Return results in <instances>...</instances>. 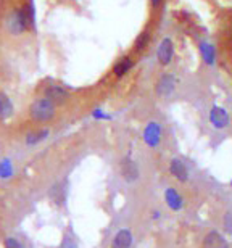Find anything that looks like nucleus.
<instances>
[{
  "instance_id": "obj_14",
  "label": "nucleus",
  "mask_w": 232,
  "mask_h": 248,
  "mask_svg": "<svg viewBox=\"0 0 232 248\" xmlns=\"http://www.w3.org/2000/svg\"><path fill=\"white\" fill-rule=\"evenodd\" d=\"M203 248H229L228 240L218 232H210L203 239Z\"/></svg>"
},
{
  "instance_id": "obj_1",
  "label": "nucleus",
  "mask_w": 232,
  "mask_h": 248,
  "mask_svg": "<svg viewBox=\"0 0 232 248\" xmlns=\"http://www.w3.org/2000/svg\"><path fill=\"white\" fill-rule=\"evenodd\" d=\"M5 29L12 37H21L29 31H32L34 26L28 16V12L24 5H18L10 10V13L5 18Z\"/></svg>"
},
{
  "instance_id": "obj_2",
  "label": "nucleus",
  "mask_w": 232,
  "mask_h": 248,
  "mask_svg": "<svg viewBox=\"0 0 232 248\" xmlns=\"http://www.w3.org/2000/svg\"><path fill=\"white\" fill-rule=\"evenodd\" d=\"M57 105L53 102L48 100L47 97H37L29 103V108H28V115L29 118L37 123V124H48L55 120L57 116Z\"/></svg>"
},
{
  "instance_id": "obj_21",
  "label": "nucleus",
  "mask_w": 232,
  "mask_h": 248,
  "mask_svg": "<svg viewBox=\"0 0 232 248\" xmlns=\"http://www.w3.org/2000/svg\"><path fill=\"white\" fill-rule=\"evenodd\" d=\"M163 2H165V0H149L150 8L154 10V12H156V10H160V7L163 5Z\"/></svg>"
},
{
  "instance_id": "obj_17",
  "label": "nucleus",
  "mask_w": 232,
  "mask_h": 248,
  "mask_svg": "<svg viewBox=\"0 0 232 248\" xmlns=\"http://www.w3.org/2000/svg\"><path fill=\"white\" fill-rule=\"evenodd\" d=\"M165 197H166V203L170 205V208H172V210H179L182 206V198L174 188H168Z\"/></svg>"
},
{
  "instance_id": "obj_10",
  "label": "nucleus",
  "mask_w": 232,
  "mask_h": 248,
  "mask_svg": "<svg viewBox=\"0 0 232 248\" xmlns=\"http://www.w3.org/2000/svg\"><path fill=\"white\" fill-rule=\"evenodd\" d=\"M199 52L201 55V60L205 62V64L208 66H215L216 64V47L211 42L201 41L199 44Z\"/></svg>"
},
{
  "instance_id": "obj_4",
  "label": "nucleus",
  "mask_w": 232,
  "mask_h": 248,
  "mask_svg": "<svg viewBox=\"0 0 232 248\" xmlns=\"http://www.w3.org/2000/svg\"><path fill=\"white\" fill-rule=\"evenodd\" d=\"M176 57V44L174 41L166 36L163 37L160 44L156 47V62L160 63V66H170Z\"/></svg>"
},
{
  "instance_id": "obj_7",
  "label": "nucleus",
  "mask_w": 232,
  "mask_h": 248,
  "mask_svg": "<svg viewBox=\"0 0 232 248\" xmlns=\"http://www.w3.org/2000/svg\"><path fill=\"white\" fill-rule=\"evenodd\" d=\"M120 168H121V176L124 181L134 182V181L139 179V168H137L136 161L132 160V158H129V156L123 158Z\"/></svg>"
},
{
  "instance_id": "obj_3",
  "label": "nucleus",
  "mask_w": 232,
  "mask_h": 248,
  "mask_svg": "<svg viewBox=\"0 0 232 248\" xmlns=\"http://www.w3.org/2000/svg\"><path fill=\"white\" fill-rule=\"evenodd\" d=\"M42 95L55 103L57 107L65 105V103H68V100L71 98L70 91L58 82H47L46 86L42 87Z\"/></svg>"
},
{
  "instance_id": "obj_8",
  "label": "nucleus",
  "mask_w": 232,
  "mask_h": 248,
  "mask_svg": "<svg viewBox=\"0 0 232 248\" xmlns=\"http://www.w3.org/2000/svg\"><path fill=\"white\" fill-rule=\"evenodd\" d=\"M144 140L147 145L156 147L161 140V126L155 121H150L144 129Z\"/></svg>"
},
{
  "instance_id": "obj_15",
  "label": "nucleus",
  "mask_w": 232,
  "mask_h": 248,
  "mask_svg": "<svg viewBox=\"0 0 232 248\" xmlns=\"http://www.w3.org/2000/svg\"><path fill=\"white\" fill-rule=\"evenodd\" d=\"M48 134H50V132H48L47 127L34 129V131L26 134V143H28V145H37V143L46 140V139L48 137Z\"/></svg>"
},
{
  "instance_id": "obj_13",
  "label": "nucleus",
  "mask_w": 232,
  "mask_h": 248,
  "mask_svg": "<svg viewBox=\"0 0 232 248\" xmlns=\"http://www.w3.org/2000/svg\"><path fill=\"white\" fill-rule=\"evenodd\" d=\"M150 41H152V32L150 29H144L139 36L136 37L134 41V46H132V52L137 53V55H140V53H144L147 48L150 46Z\"/></svg>"
},
{
  "instance_id": "obj_20",
  "label": "nucleus",
  "mask_w": 232,
  "mask_h": 248,
  "mask_svg": "<svg viewBox=\"0 0 232 248\" xmlns=\"http://www.w3.org/2000/svg\"><path fill=\"white\" fill-rule=\"evenodd\" d=\"M5 248H21V245H19V242L16 239L10 237V239L5 240Z\"/></svg>"
},
{
  "instance_id": "obj_5",
  "label": "nucleus",
  "mask_w": 232,
  "mask_h": 248,
  "mask_svg": "<svg viewBox=\"0 0 232 248\" xmlns=\"http://www.w3.org/2000/svg\"><path fill=\"white\" fill-rule=\"evenodd\" d=\"M176 76L172 73H163L160 78H158V81L155 84V93L160 98H168L170 95H172V92H174L176 89Z\"/></svg>"
},
{
  "instance_id": "obj_12",
  "label": "nucleus",
  "mask_w": 232,
  "mask_h": 248,
  "mask_svg": "<svg viewBox=\"0 0 232 248\" xmlns=\"http://www.w3.org/2000/svg\"><path fill=\"white\" fill-rule=\"evenodd\" d=\"M15 113L13 100L10 98L8 93L0 92V121H5L8 118H12Z\"/></svg>"
},
{
  "instance_id": "obj_19",
  "label": "nucleus",
  "mask_w": 232,
  "mask_h": 248,
  "mask_svg": "<svg viewBox=\"0 0 232 248\" xmlns=\"http://www.w3.org/2000/svg\"><path fill=\"white\" fill-rule=\"evenodd\" d=\"M224 227H226V231H228L229 234H232V211L226 213V216H224Z\"/></svg>"
},
{
  "instance_id": "obj_9",
  "label": "nucleus",
  "mask_w": 232,
  "mask_h": 248,
  "mask_svg": "<svg viewBox=\"0 0 232 248\" xmlns=\"http://www.w3.org/2000/svg\"><path fill=\"white\" fill-rule=\"evenodd\" d=\"M210 121L216 129H226L229 126V115L223 107L215 105L210 111Z\"/></svg>"
},
{
  "instance_id": "obj_18",
  "label": "nucleus",
  "mask_w": 232,
  "mask_h": 248,
  "mask_svg": "<svg viewBox=\"0 0 232 248\" xmlns=\"http://www.w3.org/2000/svg\"><path fill=\"white\" fill-rule=\"evenodd\" d=\"M60 248H77V245H76L75 239H73L70 234H66L65 237H63V242H62Z\"/></svg>"
},
{
  "instance_id": "obj_16",
  "label": "nucleus",
  "mask_w": 232,
  "mask_h": 248,
  "mask_svg": "<svg viewBox=\"0 0 232 248\" xmlns=\"http://www.w3.org/2000/svg\"><path fill=\"white\" fill-rule=\"evenodd\" d=\"M131 245H132L131 232L126 231V229H123V231H120L115 235V239H113V244H111V248H131Z\"/></svg>"
},
{
  "instance_id": "obj_11",
  "label": "nucleus",
  "mask_w": 232,
  "mask_h": 248,
  "mask_svg": "<svg viewBox=\"0 0 232 248\" xmlns=\"http://www.w3.org/2000/svg\"><path fill=\"white\" fill-rule=\"evenodd\" d=\"M170 172H171L172 177H176V179L181 181V182H186L187 179H189V171H187L186 165L179 160V158H172L171 160Z\"/></svg>"
},
{
  "instance_id": "obj_6",
  "label": "nucleus",
  "mask_w": 232,
  "mask_h": 248,
  "mask_svg": "<svg viewBox=\"0 0 232 248\" xmlns=\"http://www.w3.org/2000/svg\"><path fill=\"white\" fill-rule=\"evenodd\" d=\"M134 58H132V55H123L120 57L118 60L115 62V64H113V68H111V73H113V76L118 78V79H121V78H124L127 73H131V69L134 68Z\"/></svg>"
}]
</instances>
